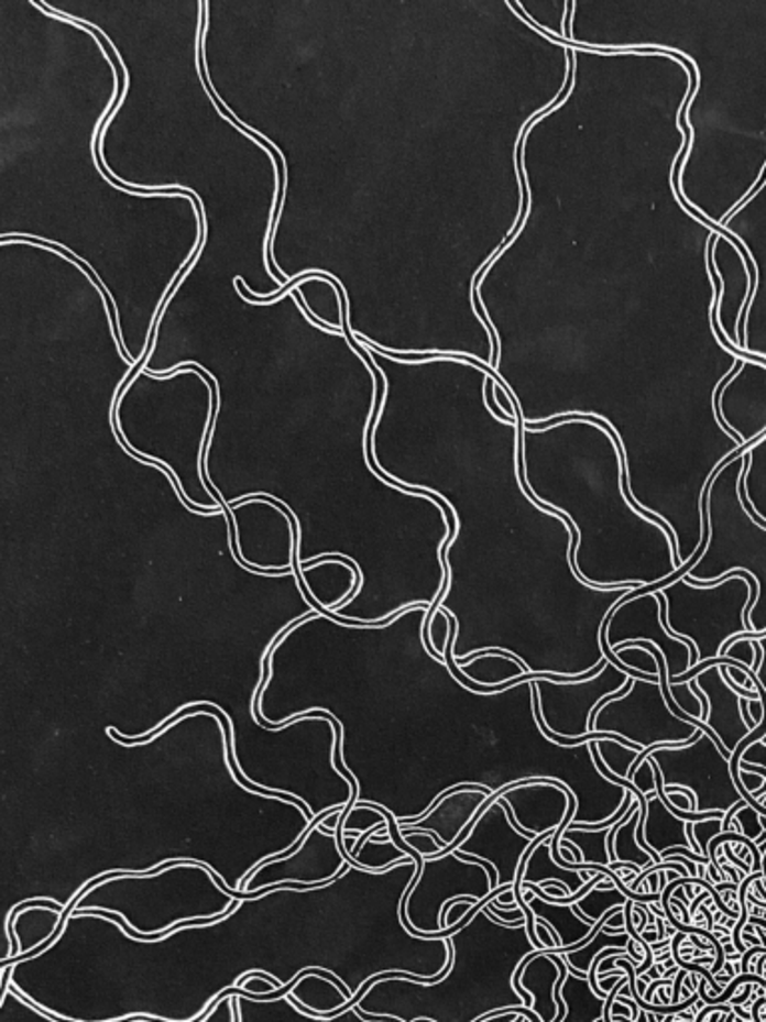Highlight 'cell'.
<instances>
[{"label": "cell", "instance_id": "6da1fadb", "mask_svg": "<svg viewBox=\"0 0 766 1022\" xmlns=\"http://www.w3.org/2000/svg\"><path fill=\"white\" fill-rule=\"evenodd\" d=\"M451 967L444 979L424 982L405 972L375 977L355 1002L363 1019L394 1016L404 1022H478L527 1007L513 987V977L537 948L527 933V919L511 925L493 921L481 906L466 925L449 936Z\"/></svg>", "mask_w": 766, "mask_h": 1022}, {"label": "cell", "instance_id": "7a4b0ae2", "mask_svg": "<svg viewBox=\"0 0 766 1022\" xmlns=\"http://www.w3.org/2000/svg\"><path fill=\"white\" fill-rule=\"evenodd\" d=\"M745 453L741 452L734 474H723L724 490L719 492L713 477L707 484L709 504V543L707 556L694 565L709 570L701 582L694 585H713L733 571L748 573L756 583L755 603L746 612V624L751 634H766V524L746 506L743 494L745 477Z\"/></svg>", "mask_w": 766, "mask_h": 1022}, {"label": "cell", "instance_id": "3957f363", "mask_svg": "<svg viewBox=\"0 0 766 1022\" xmlns=\"http://www.w3.org/2000/svg\"><path fill=\"white\" fill-rule=\"evenodd\" d=\"M491 894H495V891L491 887L490 872L481 862L461 861L456 853H446L434 859L422 857V872L405 893L402 921L414 935H429L434 938L451 936L473 915H469L468 921L461 925L446 928L441 923L446 904L458 897H475L481 901L479 904L485 906L490 903L488 897ZM481 906H473L475 913Z\"/></svg>", "mask_w": 766, "mask_h": 1022}, {"label": "cell", "instance_id": "277c9868", "mask_svg": "<svg viewBox=\"0 0 766 1022\" xmlns=\"http://www.w3.org/2000/svg\"><path fill=\"white\" fill-rule=\"evenodd\" d=\"M667 745L650 747L649 759L659 767L665 791L682 787L694 795V813H726L736 803L745 801L731 771V757L723 743L713 733L702 729L699 739L689 747H679L687 767L677 763L667 751Z\"/></svg>", "mask_w": 766, "mask_h": 1022}, {"label": "cell", "instance_id": "5b68a950", "mask_svg": "<svg viewBox=\"0 0 766 1022\" xmlns=\"http://www.w3.org/2000/svg\"><path fill=\"white\" fill-rule=\"evenodd\" d=\"M533 843V837L523 835L511 823L497 795V801H493L490 807L478 811L468 827V837L451 853H456L461 861L481 862L490 872L491 887L495 891L497 887H511L515 882L523 857L532 849Z\"/></svg>", "mask_w": 766, "mask_h": 1022}, {"label": "cell", "instance_id": "8992f818", "mask_svg": "<svg viewBox=\"0 0 766 1022\" xmlns=\"http://www.w3.org/2000/svg\"><path fill=\"white\" fill-rule=\"evenodd\" d=\"M691 681L707 700V717H704L707 729L704 732L713 733L714 737L723 743L724 749L733 755L738 749V745L753 733L741 711L743 697L729 688V683L724 681L723 673H721V666H709L702 669L701 673Z\"/></svg>", "mask_w": 766, "mask_h": 1022}, {"label": "cell", "instance_id": "52a82bcc", "mask_svg": "<svg viewBox=\"0 0 766 1022\" xmlns=\"http://www.w3.org/2000/svg\"><path fill=\"white\" fill-rule=\"evenodd\" d=\"M567 975L563 955L554 950H535L525 958L513 977V987L522 985L533 997L532 1011L543 1022H561L565 1009L557 1002V989Z\"/></svg>", "mask_w": 766, "mask_h": 1022}, {"label": "cell", "instance_id": "ba28073f", "mask_svg": "<svg viewBox=\"0 0 766 1022\" xmlns=\"http://www.w3.org/2000/svg\"><path fill=\"white\" fill-rule=\"evenodd\" d=\"M645 799H647V807L638 823L637 840L638 845L653 857L655 865L663 862L660 853H665L670 847L691 849V840L687 837L689 821L677 817L657 791H650Z\"/></svg>", "mask_w": 766, "mask_h": 1022}, {"label": "cell", "instance_id": "9c48e42d", "mask_svg": "<svg viewBox=\"0 0 766 1022\" xmlns=\"http://www.w3.org/2000/svg\"><path fill=\"white\" fill-rule=\"evenodd\" d=\"M554 835L555 831H549L541 837H537L532 849L525 853V857H523V862H525L523 882L543 884L545 881L555 879V881L563 882L565 887L569 889V894L579 893L587 882L595 877L597 872L573 871V869H565L561 865H557L554 861V855H551V837Z\"/></svg>", "mask_w": 766, "mask_h": 1022}, {"label": "cell", "instance_id": "30bf717a", "mask_svg": "<svg viewBox=\"0 0 766 1022\" xmlns=\"http://www.w3.org/2000/svg\"><path fill=\"white\" fill-rule=\"evenodd\" d=\"M529 909L535 916L543 919L545 923L554 926L555 933L559 935L561 947L557 948V955L571 953L574 948L583 947L587 938L593 933L597 923L589 921L587 916L579 913L577 904H555L543 901L541 897H533L529 901Z\"/></svg>", "mask_w": 766, "mask_h": 1022}, {"label": "cell", "instance_id": "8fae6325", "mask_svg": "<svg viewBox=\"0 0 766 1022\" xmlns=\"http://www.w3.org/2000/svg\"><path fill=\"white\" fill-rule=\"evenodd\" d=\"M557 1002L565 1009L561 1022H597L605 1016L606 997L597 994L587 975L569 965L557 989Z\"/></svg>", "mask_w": 766, "mask_h": 1022}, {"label": "cell", "instance_id": "7c38bea8", "mask_svg": "<svg viewBox=\"0 0 766 1022\" xmlns=\"http://www.w3.org/2000/svg\"><path fill=\"white\" fill-rule=\"evenodd\" d=\"M615 909H617V906H615ZM615 909H611V911L597 923L593 933L587 938L583 947L574 948L571 953H565V963H567L569 967L581 970L583 975H589V970L593 967L595 958L599 957L603 950H606V948L628 947V943H631V935H628V933H623V935H606L605 931H603L606 919L615 913Z\"/></svg>", "mask_w": 766, "mask_h": 1022}, {"label": "cell", "instance_id": "4fadbf2b", "mask_svg": "<svg viewBox=\"0 0 766 1022\" xmlns=\"http://www.w3.org/2000/svg\"><path fill=\"white\" fill-rule=\"evenodd\" d=\"M615 827V825H613ZM613 827L599 828V831H589V828L567 827L563 831L561 840L573 843L577 849L581 850L583 862L589 865H611V855H609V835Z\"/></svg>", "mask_w": 766, "mask_h": 1022}, {"label": "cell", "instance_id": "5bb4252c", "mask_svg": "<svg viewBox=\"0 0 766 1022\" xmlns=\"http://www.w3.org/2000/svg\"><path fill=\"white\" fill-rule=\"evenodd\" d=\"M599 884V882H597ZM593 887L586 897H581L577 901V909L581 915L587 916L589 921L593 923H599L603 916L615 909V906H625L628 903L627 897L623 894V891L619 889L617 884L613 889H599V887Z\"/></svg>", "mask_w": 766, "mask_h": 1022}, {"label": "cell", "instance_id": "9a60e30c", "mask_svg": "<svg viewBox=\"0 0 766 1022\" xmlns=\"http://www.w3.org/2000/svg\"><path fill=\"white\" fill-rule=\"evenodd\" d=\"M721 833H723V818L697 821V823H689V827H687V837L691 840V849L697 855H702V857H709V843Z\"/></svg>", "mask_w": 766, "mask_h": 1022}, {"label": "cell", "instance_id": "2e32d148", "mask_svg": "<svg viewBox=\"0 0 766 1022\" xmlns=\"http://www.w3.org/2000/svg\"><path fill=\"white\" fill-rule=\"evenodd\" d=\"M760 817L763 815L758 811H755L751 805H745L741 811H736L733 823L738 825V833L745 835L746 839L756 840L765 833Z\"/></svg>", "mask_w": 766, "mask_h": 1022}, {"label": "cell", "instance_id": "e0dca14e", "mask_svg": "<svg viewBox=\"0 0 766 1022\" xmlns=\"http://www.w3.org/2000/svg\"><path fill=\"white\" fill-rule=\"evenodd\" d=\"M535 935L539 938L543 948H547V950H554L555 953L557 948L561 947V941H559V935L555 933L554 926L545 923L539 916H535Z\"/></svg>", "mask_w": 766, "mask_h": 1022}, {"label": "cell", "instance_id": "ac0fdd59", "mask_svg": "<svg viewBox=\"0 0 766 1022\" xmlns=\"http://www.w3.org/2000/svg\"><path fill=\"white\" fill-rule=\"evenodd\" d=\"M738 761L751 765V767H763V769H766L765 739H758V741L751 743L748 747H745V751L741 754V759H738Z\"/></svg>", "mask_w": 766, "mask_h": 1022}, {"label": "cell", "instance_id": "d6986e66", "mask_svg": "<svg viewBox=\"0 0 766 1022\" xmlns=\"http://www.w3.org/2000/svg\"><path fill=\"white\" fill-rule=\"evenodd\" d=\"M746 637H751V639H756V641L760 644V647H763V653H765V657H763V663H760V668H758V671H756V673H753V679H755L756 683H758V685H760V688L765 689L766 691V634H763V635L746 634Z\"/></svg>", "mask_w": 766, "mask_h": 1022}, {"label": "cell", "instance_id": "ffe728a7", "mask_svg": "<svg viewBox=\"0 0 766 1022\" xmlns=\"http://www.w3.org/2000/svg\"><path fill=\"white\" fill-rule=\"evenodd\" d=\"M723 855L726 857V861L734 862V865H736L741 871L746 872V875H751V872H753V867H751L748 862L743 861V859H738V857L734 855L733 845H731V843H724Z\"/></svg>", "mask_w": 766, "mask_h": 1022}, {"label": "cell", "instance_id": "44dd1931", "mask_svg": "<svg viewBox=\"0 0 766 1022\" xmlns=\"http://www.w3.org/2000/svg\"><path fill=\"white\" fill-rule=\"evenodd\" d=\"M522 1021V1014H515V1012L503 1011V1014H493V1016H485L478 1022H519Z\"/></svg>", "mask_w": 766, "mask_h": 1022}, {"label": "cell", "instance_id": "7402d4cb", "mask_svg": "<svg viewBox=\"0 0 766 1022\" xmlns=\"http://www.w3.org/2000/svg\"><path fill=\"white\" fill-rule=\"evenodd\" d=\"M493 901H495L497 904H510V906H513V909H515V906H519L517 901H515V891H513V884H511L510 889H505L503 893L497 894Z\"/></svg>", "mask_w": 766, "mask_h": 1022}, {"label": "cell", "instance_id": "603a6c76", "mask_svg": "<svg viewBox=\"0 0 766 1022\" xmlns=\"http://www.w3.org/2000/svg\"><path fill=\"white\" fill-rule=\"evenodd\" d=\"M751 985H753V982H748V987H746L741 994H734L733 999L729 1001V1004H731V1007H743V1004L751 999L753 990H755V987H751Z\"/></svg>", "mask_w": 766, "mask_h": 1022}, {"label": "cell", "instance_id": "cb8c5ba5", "mask_svg": "<svg viewBox=\"0 0 766 1022\" xmlns=\"http://www.w3.org/2000/svg\"><path fill=\"white\" fill-rule=\"evenodd\" d=\"M611 1014H621V1016H628V1019L633 1016L631 1007H627V1004H623V1002L617 1001L613 1002V1007H611Z\"/></svg>", "mask_w": 766, "mask_h": 1022}, {"label": "cell", "instance_id": "d4e9b609", "mask_svg": "<svg viewBox=\"0 0 766 1022\" xmlns=\"http://www.w3.org/2000/svg\"><path fill=\"white\" fill-rule=\"evenodd\" d=\"M689 938H691L692 945L699 948V950H702V953H709V950H713L714 948L713 945H707V943H701V936L699 935H689Z\"/></svg>", "mask_w": 766, "mask_h": 1022}, {"label": "cell", "instance_id": "484cf974", "mask_svg": "<svg viewBox=\"0 0 766 1022\" xmlns=\"http://www.w3.org/2000/svg\"><path fill=\"white\" fill-rule=\"evenodd\" d=\"M641 936H643V941H645V943H649V945L650 943H657V941H659L657 931H645V933H643Z\"/></svg>", "mask_w": 766, "mask_h": 1022}, {"label": "cell", "instance_id": "4316f807", "mask_svg": "<svg viewBox=\"0 0 766 1022\" xmlns=\"http://www.w3.org/2000/svg\"><path fill=\"white\" fill-rule=\"evenodd\" d=\"M645 975H647V977H649V980L663 979V977H660L659 967H655V965H653V967H650V969L647 970V972H645Z\"/></svg>", "mask_w": 766, "mask_h": 1022}, {"label": "cell", "instance_id": "83f0119b", "mask_svg": "<svg viewBox=\"0 0 766 1022\" xmlns=\"http://www.w3.org/2000/svg\"><path fill=\"white\" fill-rule=\"evenodd\" d=\"M748 923L755 926H763L766 931V919H758V916H748Z\"/></svg>", "mask_w": 766, "mask_h": 1022}, {"label": "cell", "instance_id": "f1b7e54d", "mask_svg": "<svg viewBox=\"0 0 766 1022\" xmlns=\"http://www.w3.org/2000/svg\"><path fill=\"white\" fill-rule=\"evenodd\" d=\"M714 979H716V982H731L733 977H731V975H724V977H714Z\"/></svg>", "mask_w": 766, "mask_h": 1022}, {"label": "cell", "instance_id": "f546056e", "mask_svg": "<svg viewBox=\"0 0 766 1022\" xmlns=\"http://www.w3.org/2000/svg\"><path fill=\"white\" fill-rule=\"evenodd\" d=\"M637 1022H649V1019H647V1011L638 1012Z\"/></svg>", "mask_w": 766, "mask_h": 1022}, {"label": "cell", "instance_id": "4dcf8cb0", "mask_svg": "<svg viewBox=\"0 0 766 1022\" xmlns=\"http://www.w3.org/2000/svg\"><path fill=\"white\" fill-rule=\"evenodd\" d=\"M519 1022H532V1021H529V1019H527V1016H523V1014H522V1021H519Z\"/></svg>", "mask_w": 766, "mask_h": 1022}, {"label": "cell", "instance_id": "1f68e13d", "mask_svg": "<svg viewBox=\"0 0 766 1022\" xmlns=\"http://www.w3.org/2000/svg\"><path fill=\"white\" fill-rule=\"evenodd\" d=\"M763 739H765V741H766V735H765V737H763Z\"/></svg>", "mask_w": 766, "mask_h": 1022}, {"label": "cell", "instance_id": "d6a6232c", "mask_svg": "<svg viewBox=\"0 0 766 1022\" xmlns=\"http://www.w3.org/2000/svg\"><path fill=\"white\" fill-rule=\"evenodd\" d=\"M765 969H766V965H765Z\"/></svg>", "mask_w": 766, "mask_h": 1022}]
</instances>
